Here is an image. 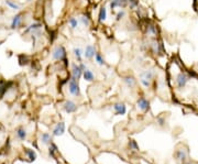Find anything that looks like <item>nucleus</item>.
I'll use <instances>...</instances> for the list:
<instances>
[{"instance_id":"nucleus-1","label":"nucleus","mask_w":198,"mask_h":164,"mask_svg":"<svg viewBox=\"0 0 198 164\" xmlns=\"http://www.w3.org/2000/svg\"><path fill=\"white\" fill-rule=\"evenodd\" d=\"M68 89H69V93H71L73 96H79V95H81V89H79L78 82H77L75 78H73V77L69 79V83H68Z\"/></svg>"},{"instance_id":"nucleus-2","label":"nucleus","mask_w":198,"mask_h":164,"mask_svg":"<svg viewBox=\"0 0 198 164\" xmlns=\"http://www.w3.org/2000/svg\"><path fill=\"white\" fill-rule=\"evenodd\" d=\"M53 58L57 61H65L66 62V51L64 46L59 45L53 51Z\"/></svg>"},{"instance_id":"nucleus-3","label":"nucleus","mask_w":198,"mask_h":164,"mask_svg":"<svg viewBox=\"0 0 198 164\" xmlns=\"http://www.w3.org/2000/svg\"><path fill=\"white\" fill-rule=\"evenodd\" d=\"M64 132H65V123L58 122L56 124V127L54 128L53 132H52V136L53 137H58V136H62Z\"/></svg>"},{"instance_id":"nucleus-4","label":"nucleus","mask_w":198,"mask_h":164,"mask_svg":"<svg viewBox=\"0 0 198 164\" xmlns=\"http://www.w3.org/2000/svg\"><path fill=\"white\" fill-rule=\"evenodd\" d=\"M82 76V71L79 65L73 64V66H72V77L75 78L76 81H78Z\"/></svg>"},{"instance_id":"nucleus-5","label":"nucleus","mask_w":198,"mask_h":164,"mask_svg":"<svg viewBox=\"0 0 198 164\" xmlns=\"http://www.w3.org/2000/svg\"><path fill=\"white\" fill-rule=\"evenodd\" d=\"M63 108H64V110H65L67 114H73V112L76 111V108H77V107H76V104H75L74 101L67 100V101H65Z\"/></svg>"},{"instance_id":"nucleus-6","label":"nucleus","mask_w":198,"mask_h":164,"mask_svg":"<svg viewBox=\"0 0 198 164\" xmlns=\"http://www.w3.org/2000/svg\"><path fill=\"white\" fill-rule=\"evenodd\" d=\"M114 109H115V111H116V115L122 116L127 112V107H125V105H124L123 102L115 104V105H114Z\"/></svg>"},{"instance_id":"nucleus-7","label":"nucleus","mask_w":198,"mask_h":164,"mask_svg":"<svg viewBox=\"0 0 198 164\" xmlns=\"http://www.w3.org/2000/svg\"><path fill=\"white\" fill-rule=\"evenodd\" d=\"M138 107L140 108L142 111H147V110H148V108H150V102L144 97H141L138 100Z\"/></svg>"},{"instance_id":"nucleus-8","label":"nucleus","mask_w":198,"mask_h":164,"mask_svg":"<svg viewBox=\"0 0 198 164\" xmlns=\"http://www.w3.org/2000/svg\"><path fill=\"white\" fill-rule=\"evenodd\" d=\"M187 81H188L187 76H186L185 74H183V73H181V74L178 75V76H177V79H176L177 85H178V87H180V88H183V87L186 85Z\"/></svg>"},{"instance_id":"nucleus-9","label":"nucleus","mask_w":198,"mask_h":164,"mask_svg":"<svg viewBox=\"0 0 198 164\" xmlns=\"http://www.w3.org/2000/svg\"><path fill=\"white\" fill-rule=\"evenodd\" d=\"M95 54H96L95 48H94L92 45H87V46H86V50H85V53H84L85 58H94V56H95Z\"/></svg>"},{"instance_id":"nucleus-10","label":"nucleus","mask_w":198,"mask_h":164,"mask_svg":"<svg viewBox=\"0 0 198 164\" xmlns=\"http://www.w3.org/2000/svg\"><path fill=\"white\" fill-rule=\"evenodd\" d=\"M125 3H127V0H112L110 2V9L112 10V9L117 8V7L121 8V7L125 6Z\"/></svg>"},{"instance_id":"nucleus-11","label":"nucleus","mask_w":198,"mask_h":164,"mask_svg":"<svg viewBox=\"0 0 198 164\" xmlns=\"http://www.w3.org/2000/svg\"><path fill=\"white\" fill-rule=\"evenodd\" d=\"M41 141L43 144H51L52 143V136L48 132H44L41 136Z\"/></svg>"},{"instance_id":"nucleus-12","label":"nucleus","mask_w":198,"mask_h":164,"mask_svg":"<svg viewBox=\"0 0 198 164\" xmlns=\"http://www.w3.org/2000/svg\"><path fill=\"white\" fill-rule=\"evenodd\" d=\"M82 76H84L85 81H87V82H92L94 78H95V76H94V74H92V72L89 71V69H87V68L82 72Z\"/></svg>"},{"instance_id":"nucleus-13","label":"nucleus","mask_w":198,"mask_h":164,"mask_svg":"<svg viewBox=\"0 0 198 164\" xmlns=\"http://www.w3.org/2000/svg\"><path fill=\"white\" fill-rule=\"evenodd\" d=\"M21 21H22V16H21V15H16V16L13 18L12 22H11V28H12V29L18 28L19 25L21 24Z\"/></svg>"},{"instance_id":"nucleus-14","label":"nucleus","mask_w":198,"mask_h":164,"mask_svg":"<svg viewBox=\"0 0 198 164\" xmlns=\"http://www.w3.org/2000/svg\"><path fill=\"white\" fill-rule=\"evenodd\" d=\"M123 82L125 83V85L128 86V87H134V85H135V79L132 77V76H127V77H124L123 78Z\"/></svg>"},{"instance_id":"nucleus-15","label":"nucleus","mask_w":198,"mask_h":164,"mask_svg":"<svg viewBox=\"0 0 198 164\" xmlns=\"http://www.w3.org/2000/svg\"><path fill=\"white\" fill-rule=\"evenodd\" d=\"M153 75H154V73L152 71H145L144 73L141 74V78L142 79H145L148 82H151V79L153 78Z\"/></svg>"},{"instance_id":"nucleus-16","label":"nucleus","mask_w":198,"mask_h":164,"mask_svg":"<svg viewBox=\"0 0 198 164\" xmlns=\"http://www.w3.org/2000/svg\"><path fill=\"white\" fill-rule=\"evenodd\" d=\"M16 137L19 138L20 140H25V138H26V131H25V129H23V128H19L18 130H16Z\"/></svg>"},{"instance_id":"nucleus-17","label":"nucleus","mask_w":198,"mask_h":164,"mask_svg":"<svg viewBox=\"0 0 198 164\" xmlns=\"http://www.w3.org/2000/svg\"><path fill=\"white\" fill-rule=\"evenodd\" d=\"M106 17H107V10H106V8L105 7H102V8H100V10H99V21L100 22H102V21H105L106 20Z\"/></svg>"},{"instance_id":"nucleus-18","label":"nucleus","mask_w":198,"mask_h":164,"mask_svg":"<svg viewBox=\"0 0 198 164\" xmlns=\"http://www.w3.org/2000/svg\"><path fill=\"white\" fill-rule=\"evenodd\" d=\"M41 26H42L41 23H33V24H31L25 30V32H32V31H35V30H39Z\"/></svg>"},{"instance_id":"nucleus-19","label":"nucleus","mask_w":198,"mask_h":164,"mask_svg":"<svg viewBox=\"0 0 198 164\" xmlns=\"http://www.w3.org/2000/svg\"><path fill=\"white\" fill-rule=\"evenodd\" d=\"M25 152H26V154H28V156H29L30 161H34V160L36 159V154H35V152H34L33 150H30V149H25Z\"/></svg>"},{"instance_id":"nucleus-20","label":"nucleus","mask_w":198,"mask_h":164,"mask_svg":"<svg viewBox=\"0 0 198 164\" xmlns=\"http://www.w3.org/2000/svg\"><path fill=\"white\" fill-rule=\"evenodd\" d=\"M57 151V147L54 144V143H51V145H50V149H49V154L50 156H52V157H54V153Z\"/></svg>"},{"instance_id":"nucleus-21","label":"nucleus","mask_w":198,"mask_h":164,"mask_svg":"<svg viewBox=\"0 0 198 164\" xmlns=\"http://www.w3.org/2000/svg\"><path fill=\"white\" fill-rule=\"evenodd\" d=\"M95 60H96L97 64H99V65H105V61H104L102 56H101L99 53H96V54H95Z\"/></svg>"},{"instance_id":"nucleus-22","label":"nucleus","mask_w":198,"mask_h":164,"mask_svg":"<svg viewBox=\"0 0 198 164\" xmlns=\"http://www.w3.org/2000/svg\"><path fill=\"white\" fill-rule=\"evenodd\" d=\"M176 157L178 159V160H185V157H186V152L184 151V150H180V151H177L176 152Z\"/></svg>"},{"instance_id":"nucleus-23","label":"nucleus","mask_w":198,"mask_h":164,"mask_svg":"<svg viewBox=\"0 0 198 164\" xmlns=\"http://www.w3.org/2000/svg\"><path fill=\"white\" fill-rule=\"evenodd\" d=\"M74 55L77 58V60L79 61V62H82V51L81 49H74Z\"/></svg>"},{"instance_id":"nucleus-24","label":"nucleus","mask_w":198,"mask_h":164,"mask_svg":"<svg viewBox=\"0 0 198 164\" xmlns=\"http://www.w3.org/2000/svg\"><path fill=\"white\" fill-rule=\"evenodd\" d=\"M6 3H7V6H9L10 8L13 9V10H19V9H20V7H19L16 3L12 2L11 0H6Z\"/></svg>"},{"instance_id":"nucleus-25","label":"nucleus","mask_w":198,"mask_h":164,"mask_svg":"<svg viewBox=\"0 0 198 164\" xmlns=\"http://www.w3.org/2000/svg\"><path fill=\"white\" fill-rule=\"evenodd\" d=\"M68 22H69V24H71V26H72V29H76L77 25H78V21H77L75 18H71Z\"/></svg>"},{"instance_id":"nucleus-26","label":"nucleus","mask_w":198,"mask_h":164,"mask_svg":"<svg viewBox=\"0 0 198 164\" xmlns=\"http://www.w3.org/2000/svg\"><path fill=\"white\" fill-rule=\"evenodd\" d=\"M129 147H130V149H132V150H138V144H137V142L134 141V140H131L130 142H129Z\"/></svg>"},{"instance_id":"nucleus-27","label":"nucleus","mask_w":198,"mask_h":164,"mask_svg":"<svg viewBox=\"0 0 198 164\" xmlns=\"http://www.w3.org/2000/svg\"><path fill=\"white\" fill-rule=\"evenodd\" d=\"M81 20H82V24H84V25H86V26H88V25H89V19H88L86 16H82Z\"/></svg>"},{"instance_id":"nucleus-28","label":"nucleus","mask_w":198,"mask_h":164,"mask_svg":"<svg viewBox=\"0 0 198 164\" xmlns=\"http://www.w3.org/2000/svg\"><path fill=\"white\" fill-rule=\"evenodd\" d=\"M124 15H125V12H124L123 10H120V11H119V12L117 13V16H116V19H117V20L119 21V20H121V19L123 18Z\"/></svg>"},{"instance_id":"nucleus-29","label":"nucleus","mask_w":198,"mask_h":164,"mask_svg":"<svg viewBox=\"0 0 198 164\" xmlns=\"http://www.w3.org/2000/svg\"><path fill=\"white\" fill-rule=\"evenodd\" d=\"M129 3H130V7L132 9H134L138 5H139V1L138 0H129Z\"/></svg>"},{"instance_id":"nucleus-30","label":"nucleus","mask_w":198,"mask_h":164,"mask_svg":"<svg viewBox=\"0 0 198 164\" xmlns=\"http://www.w3.org/2000/svg\"><path fill=\"white\" fill-rule=\"evenodd\" d=\"M8 89L7 88V85H3V86H0V98L3 96V94L6 93V90Z\"/></svg>"},{"instance_id":"nucleus-31","label":"nucleus","mask_w":198,"mask_h":164,"mask_svg":"<svg viewBox=\"0 0 198 164\" xmlns=\"http://www.w3.org/2000/svg\"><path fill=\"white\" fill-rule=\"evenodd\" d=\"M79 67H81V69H82V72L86 69V66H85V64H82V63H81V65H79Z\"/></svg>"}]
</instances>
